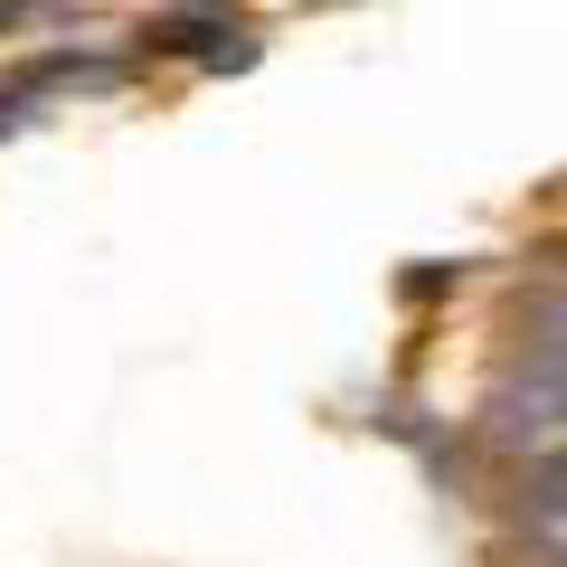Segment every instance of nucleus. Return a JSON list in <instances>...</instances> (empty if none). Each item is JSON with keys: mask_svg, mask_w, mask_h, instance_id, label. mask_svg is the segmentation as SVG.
<instances>
[{"mask_svg": "<svg viewBox=\"0 0 567 567\" xmlns=\"http://www.w3.org/2000/svg\"><path fill=\"white\" fill-rule=\"evenodd\" d=\"M0 10H29V0H0Z\"/></svg>", "mask_w": 567, "mask_h": 567, "instance_id": "obj_1", "label": "nucleus"}]
</instances>
